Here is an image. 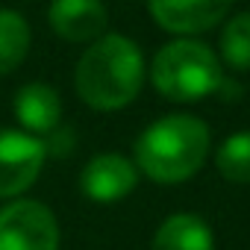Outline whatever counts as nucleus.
Listing matches in <instances>:
<instances>
[{
  "mask_svg": "<svg viewBox=\"0 0 250 250\" xmlns=\"http://www.w3.org/2000/svg\"><path fill=\"white\" fill-rule=\"evenodd\" d=\"M74 85L80 100L97 112H118L130 106L145 85L142 47L121 33H103L80 56Z\"/></svg>",
  "mask_w": 250,
  "mask_h": 250,
  "instance_id": "nucleus-1",
  "label": "nucleus"
},
{
  "mask_svg": "<svg viewBox=\"0 0 250 250\" xmlns=\"http://www.w3.org/2000/svg\"><path fill=\"white\" fill-rule=\"evenodd\" d=\"M212 133L197 115H165L136 139V168L153 183L177 186L191 180L209 156Z\"/></svg>",
  "mask_w": 250,
  "mask_h": 250,
  "instance_id": "nucleus-2",
  "label": "nucleus"
},
{
  "mask_svg": "<svg viewBox=\"0 0 250 250\" xmlns=\"http://www.w3.org/2000/svg\"><path fill=\"white\" fill-rule=\"evenodd\" d=\"M153 88L171 103L203 100L224 85L221 59L197 39H174L153 56L150 65Z\"/></svg>",
  "mask_w": 250,
  "mask_h": 250,
  "instance_id": "nucleus-3",
  "label": "nucleus"
},
{
  "mask_svg": "<svg viewBox=\"0 0 250 250\" xmlns=\"http://www.w3.org/2000/svg\"><path fill=\"white\" fill-rule=\"evenodd\" d=\"M0 250H59V221L39 200L0 206Z\"/></svg>",
  "mask_w": 250,
  "mask_h": 250,
  "instance_id": "nucleus-4",
  "label": "nucleus"
},
{
  "mask_svg": "<svg viewBox=\"0 0 250 250\" xmlns=\"http://www.w3.org/2000/svg\"><path fill=\"white\" fill-rule=\"evenodd\" d=\"M47 147L39 136L0 127V200L24 194L42 174Z\"/></svg>",
  "mask_w": 250,
  "mask_h": 250,
  "instance_id": "nucleus-5",
  "label": "nucleus"
},
{
  "mask_svg": "<svg viewBox=\"0 0 250 250\" xmlns=\"http://www.w3.org/2000/svg\"><path fill=\"white\" fill-rule=\"evenodd\" d=\"M139 186V168L121 153H97L80 174V191L91 203H118Z\"/></svg>",
  "mask_w": 250,
  "mask_h": 250,
  "instance_id": "nucleus-6",
  "label": "nucleus"
},
{
  "mask_svg": "<svg viewBox=\"0 0 250 250\" xmlns=\"http://www.w3.org/2000/svg\"><path fill=\"white\" fill-rule=\"evenodd\" d=\"M232 0H147L153 21L174 36H197L227 18Z\"/></svg>",
  "mask_w": 250,
  "mask_h": 250,
  "instance_id": "nucleus-7",
  "label": "nucleus"
},
{
  "mask_svg": "<svg viewBox=\"0 0 250 250\" xmlns=\"http://www.w3.org/2000/svg\"><path fill=\"white\" fill-rule=\"evenodd\" d=\"M50 30L74 44H91L106 33L109 12L103 0H50Z\"/></svg>",
  "mask_w": 250,
  "mask_h": 250,
  "instance_id": "nucleus-8",
  "label": "nucleus"
},
{
  "mask_svg": "<svg viewBox=\"0 0 250 250\" xmlns=\"http://www.w3.org/2000/svg\"><path fill=\"white\" fill-rule=\"evenodd\" d=\"M15 118L30 136H50L62 121V97L47 83H24L12 100Z\"/></svg>",
  "mask_w": 250,
  "mask_h": 250,
  "instance_id": "nucleus-9",
  "label": "nucleus"
},
{
  "mask_svg": "<svg viewBox=\"0 0 250 250\" xmlns=\"http://www.w3.org/2000/svg\"><path fill=\"white\" fill-rule=\"evenodd\" d=\"M150 250H215V235L200 215L177 212L159 224Z\"/></svg>",
  "mask_w": 250,
  "mask_h": 250,
  "instance_id": "nucleus-10",
  "label": "nucleus"
},
{
  "mask_svg": "<svg viewBox=\"0 0 250 250\" xmlns=\"http://www.w3.org/2000/svg\"><path fill=\"white\" fill-rule=\"evenodd\" d=\"M33 44L30 24L15 9H0V77L21 68Z\"/></svg>",
  "mask_w": 250,
  "mask_h": 250,
  "instance_id": "nucleus-11",
  "label": "nucleus"
},
{
  "mask_svg": "<svg viewBox=\"0 0 250 250\" xmlns=\"http://www.w3.org/2000/svg\"><path fill=\"white\" fill-rule=\"evenodd\" d=\"M218 59L232 71H250V12H238L227 21Z\"/></svg>",
  "mask_w": 250,
  "mask_h": 250,
  "instance_id": "nucleus-12",
  "label": "nucleus"
},
{
  "mask_svg": "<svg viewBox=\"0 0 250 250\" xmlns=\"http://www.w3.org/2000/svg\"><path fill=\"white\" fill-rule=\"evenodd\" d=\"M215 168L229 183H250V133L229 136L215 153Z\"/></svg>",
  "mask_w": 250,
  "mask_h": 250,
  "instance_id": "nucleus-13",
  "label": "nucleus"
}]
</instances>
